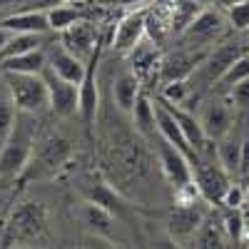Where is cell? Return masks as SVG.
<instances>
[{
	"instance_id": "29",
	"label": "cell",
	"mask_w": 249,
	"mask_h": 249,
	"mask_svg": "<svg viewBox=\"0 0 249 249\" xmlns=\"http://www.w3.org/2000/svg\"><path fill=\"white\" fill-rule=\"evenodd\" d=\"M48 18H50V28H53L55 33H62L65 28H70L72 23L82 20L80 10H77V8H70V5H57V8L48 10Z\"/></svg>"
},
{
	"instance_id": "28",
	"label": "cell",
	"mask_w": 249,
	"mask_h": 249,
	"mask_svg": "<svg viewBox=\"0 0 249 249\" xmlns=\"http://www.w3.org/2000/svg\"><path fill=\"white\" fill-rule=\"evenodd\" d=\"M15 124H18V110L13 105V100H0V152L13 137Z\"/></svg>"
},
{
	"instance_id": "3",
	"label": "cell",
	"mask_w": 249,
	"mask_h": 249,
	"mask_svg": "<svg viewBox=\"0 0 249 249\" xmlns=\"http://www.w3.org/2000/svg\"><path fill=\"white\" fill-rule=\"evenodd\" d=\"M68 157H70V142L53 135L40 142L37 147H33V155H30V162H28L23 177L48 179L68 162Z\"/></svg>"
},
{
	"instance_id": "20",
	"label": "cell",
	"mask_w": 249,
	"mask_h": 249,
	"mask_svg": "<svg viewBox=\"0 0 249 249\" xmlns=\"http://www.w3.org/2000/svg\"><path fill=\"white\" fill-rule=\"evenodd\" d=\"M217 162L230 172L232 177H239V162H242V137L237 132L224 135L217 140Z\"/></svg>"
},
{
	"instance_id": "37",
	"label": "cell",
	"mask_w": 249,
	"mask_h": 249,
	"mask_svg": "<svg viewBox=\"0 0 249 249\" xmlns=\"http://www.w3.org/2000/svg\"><path fill=\"white\" fill-rule=\"evenodd\" d=\"M195 3H197V5H202V8H204V5H210V3H214V0H195Z\"/></svg>"
},
{
	"instance_id": "19",
	"label": "cell",
	"mask_w": 249,
	"mask_h": 249,
	"mask_svg": "<svg viewBox=\"0 0 249 249\" xmlns=\"http://www.w3.org/2000/svg\"><path fill=\"white\" fill-rule=\"evenodd\" d=\"M0 25H5L8 30H13V33H48V30H53L50 28V18H48V13H43V10H28V13H18V15H10V18H5Z\"/></svg>"
},
{
	"instance_id": "10",
	"label": "cell",
	"mask_w": 249,
	"mask_h": 249,
	"mask_svg": "<svg viewBox=\"0 0 249 249\" xmlns=\"http://www.w3.org/2000/svg\"><path fill=\"white\" fill-rule=\"evenodd\" d=\"M199 122H202L207 137H210L212 142H217L224 135L232 132V127H234V107L224 100H210V102H204Z\"/></svg>"
},
{
	"instance_id": "7",
	"label": "cell",
	"mask_w": 249,
	"mask_h": 249,
	"mask_svg": "<svg viewBox=\"0 0 249 249\" xmlns=\"http://www.w3.org/2000/svg\"><path fill=\"white\" fill-rule=\"evenodd\" d=\"M204 224V212L197 207V202H177L170 212L167 230L175 242H190Z\"/></svg>"
},
{
	"instance_id": "18",
	"label": "cell",
	"mask_w": 249,
	"mask_h": 249,
	"mask_svg": "<svg viewBox=\"0 0 249 249\" xmlns=\"http://www.w3.org/2000/svg\"><path fill=\"white\" fill-rule=\"evenodd\" d=\"M222 25H224V20H222V15L219 13H214V10H199L197 13V18L190 23V28H187L182 35L187 37V40H197V43H207V40H212L219 30H222Z\"/></svg>"
},
{
	"instance_id": "33",
	"label": "cell",
	"mask_w": 249,
	"mask_h": 249,
	"mask_svg": "<svg viewBox=\"0 0 249 249\" xmlns=\"http://www.w3.org/2000/svg\"><path fill=\"white\" fill-rule=\"evenodd\" d=\"M162 100H164V102H175V105H184V102H187V82H184V80L164 82Z\"/></svg>"
},
{
	"instance_id": "6",
	"label": "cell",
	"mask_w": 249,
	"mask_h": 249,
	"mask_svg": "<svg viewBox=\"0 0 249 249\" xmlns=\"http://www.w3.org/2000/svg\"><path fill=\"white\" fill-rule=\"evenodd\" d=\"M45 82H48V92H50V110L57 117H70L77 112V100H80V85L55 75L50 68H45L43 72Z\"/></svg>"
},
{
	"instance_id": "8",
	"label": "cell",
	"mask_w": 249,
	"mask_h": 249,
	"mask_svg": "<svg viewBox=\"0 0 249 249\" xmlns=\"http://www.w3.org/2000/svg\"><path fill=\"white\" fill-rule=\"evenodd\" d=\"M33 155V140L30 135H18L13 130V137L8 140V144L0 152V177H23L28 162Z\"/></svg>"
},
{
	"instance_id": "34",
	"label": "cell",
	"mask_w": 249,
	"mask_h": 249,
	"mask_svg": "<svg viewBox=\"0 0 249 249\" xmlns=\"http://www.w3.org/2000/svg\"><path fill=\"white\" fill-rule=\"evenodd\" d=\"M242 202H244V187L232 182L230 190H227V195H224V199H222V204L230 207V210H234V207H242Z\"/></svg>"
},
{
	"instance_id": "22",
	"label": "cell",
	"mask_w": 249,
	"mask_h": 249,
	"mask_svg": "<svg viewBox=\"0 0 249 249\" xmlns=\"http://www.w3.org/2000/svg\"><path fill=\"white\" fill-rule=\"evenodd\" d=\"M202 10V5H197L195 0H175L170 8V30L172 35H182L190 23L197 18V13Z\"/></svg>"
},
{
	"instance_id": "12",
	"label": "cell",
	"mask_w": 249,
	"mask_h": 249,
	"mask_svg": "<svg viewBox=\"0 0 249 249\" xmlns=\"http://www.w3.org/2000/svg\"><path fill=\"white\" fill-rule=\"evenodd\" d=\"M62 35V45H65L70 53H75L77 57H90L97 48V37H95V28L85 20H77L70 28H65L60 33Z\"/></svg>"
},
{
	"instance_id": "13",
	"label": "cell",
	"mask_w": 249,
	"mask_h": 249,
	"mask_svg": "<svg viewBox=\"0 0 249 249\" xmlns=\"http://www.w3.org/2000/svg\"><path fill=\"white\" fill-rule=\"evenodd\" d=\"M48 68H50L55 75L75 82V85H80L82 77H85V72H88V62L82 60V57H77L75 53H70L65 45H60V48H55V50L50 53Z\"/></svg>"
},
{
	"instance_id": "32",
	"label": "cell",
	"mask_w": 249,
	"mask_h": 249,
	"mask_svg": "<svg viewBox=\"0 0 249 249\" xmlns=\"http://www.w3.org/2000/svg\"><path fill=\"white\" fill-rule=\"evenodd\" d=\"M227 92H230V105L234 107V112H247L249 115V77L237 82V85L230 88Z\"/></svg>"
},
{
	"instance_id": "24",
	"label": "cell",
	"mask_w": 249,
	"mask_h": 249,
	"mask_svg": "<svg viewBox=\"0 0 249 249\" xmlns=\"http://www.w3.org/2000/svg\"><path fill=\"white\" fill-rule=\"evenodd\" d=\"M43 45V33H13V37L8 40V45L0 53V60L10 57V55H20V53H30Z\"/></svg>"
},
{
	"instance_id": "26",
	"label": "cell",
	"mask_w": 249,
	"mask_h": 249,
	"mask_svg": "<svg viewBox=\"0 0 249 249\" xmlns=\"http://www.w3.org/2000/svg\"><path fill=\"white\" fill-rule=\"evenodd\" d=\"M88 197H90L92 202L102 204L105 210H110L115 217H124V214H127V207L122 204V199H120V197H117V195L110 190L107 184H95L92 190L88 192Z\"/></svg>"
},
{
	"instance_id": "5",
	"label": "cell",
	"mask_w": 249,
	"mask_h": 249,
	"mask_svg": "<svg viewBox=\"0 0 249 249\" xmlns=\"http://www.w3.org/2000/svg\"><path fill=\"white\" fill-rule=\"evenodd\" d=\"M97 60H100V48H95V53L90 55L88 62V72L80 82V100H77V115L82 120L88 130L95 127V117H97V107H100V92H97Z\"/></svg>"
},
{
	"instance_id": "9",
	"label": "cell",
	"mask_w": 249,
	"mask_h": 249,
	"mask_svg": "<svg viewBox=\"0 0 249 249\" xmlns=\"http://www.w3.org/2000/svg\"><path fill=\"white\" fill-rule=\"evenodd\" d=\"M160 164H162V172L167 177V182L175 187V192L195 182L190 157L182 150H177L175 144H170L167 140H162V144H160Z\"/></svg>"
},
{
	"instance_id": "15",
	"label": "cell",
	"mask_w": 249,
	"mask_h": 249,
	"mask_svg": "<svg viewBox=\"0 0 249 249\" xmlns=\"http://www.w3.org/2000/svg\"><path fill=\"white\" fill-rule=\"evenodd\" d=\"M140 75L137 72H120L112 82V100L120 112L124 115H132L135 110V102L140 97Z\"/></svg>"
},
{
	"instance_id": "21",
	"label": "cell",
	"mask_w": 249,
	"mask_h": 249,
	"mask_svg": "<svg viewBox=\"0 0 249 249\" xmlns=\"http://www.w3.org/2000/svg\"><path fill=\"white\" fill-rule=\"evenodd\" d=\"M82 217H85V224L90 227V230L95 234H102L107 237L112 232V224H115V214L110 210H105L102 204L97 202H85V207H82Z\"/></svg>"
},
{
	"instance_id": "36",
	"label": "cell",
	"mask_w": 249,
	"mask_h": 249,
	"mask_svg": "<svg viewBox=\"0 0 249 249\" xmlns=\"http://www.w3.org/2000/svg\"><path fill=\"white\" fill-rule=\"evenodd\" d=\"M10 37H13V30H8L5 25H0V53H3V48L8 45Z\"/></svg>"
},
{
	"instance_id": "16",
	"label": "cell",
	"mask_w": 249,
	"mask_h": 249,
	"mask_svg": "<svg viewBox=\"0 0 249 249\" xmlns=\"http://www.w3.org/2000/svg\"><path fill=\"white\" fill-rule=\"evenodd\" d=\"M204 55H192V53H175L170 57H164L160 62V77L162 82H172V80H187L197 62H202Z\"/></svg>"
},
{
	"instance_id": "23",
	"label": "cell",
	"mask_w": 249,
	"mask_h": 249,
	"mask_svg": "<svg viewBox=\"0 0 249 249\" xmlns=\"http://www.w3.org/2000/svg\"><path fill=\"white\" fill-rule=\"evenodd\" d=\"M132 120H135V127L142 135H152L157 130V105H152V100L147 95L137 97L135 110H132Z\"/></svg>"
},
{
	"instance_id": "2",
	"label": "cell",
	"mask_w": 249,
	"mask_h": 249,
	"mask_svg": "<svg viewBox=\"0 0 249 249\" xmlns=\"http://www.w3.org/2000/svg\"><path fill=\"white\" fill-rule=\"evenodd\" d=\"M192 177H195V184H197L202 199L212 202V204H222L227 190H230V184H232V175L217 162V152L214 155H202L192 164Z\"/></svg>"
},
{
	"instance_id": "14",
	"label": "cell",
	"mask_w": 249,
	"mask_h": 249,
	"mask_svg": "<svg viewBox=\"0 0 249 249\" xmlns=\"http://www.w3.org/2000/svg\"><path fill=\"white\" fill-rule=\"evenodd\" d=\"M244 53H247V50H244L242 43H234V40H230V43H222L219 48H214L210 55L202 60L207 77H210V80H217V77H219L227 68H230L237 57H242Z\"/></svg>"
},
{
	"instance_id": "30",
	"label": "cell",
	"mask_w": 249,
	"mask_h": 249,
	"mask_svg": "<svg viewBox=\"0 0 249 249\" xmlns=\"http://www.w3.org/2000/svg\"><path fill=\"white\" fill-rule=\"evenodd\" d=\"M224 232H227V237H230L234 244L242 242V234H244V217H242V210H239V207H234V210H230V207H227V214H224Z\"/></svg>"
},
{
	"instance_id": "25",
	"label": "cell",
	"mask_w": 249,
	"mask_h": 249,
	"mask_svg": "<svg viewBox=\"0 0 249 249\" xmlns=\"http://www.w3.org/2000/svg\"><path fill=\"white\" fill-rule=\"evenodd\" d=\"M247 77H249V53H244L242 57H237L214 82H217L219 90H230V88H234L237 82H242V80H247Z\"/></svg>"
},
{
	"instance_id": "4",
	"label": "cell",
	"mask_w": 249,
	"mask_h": 249,
	"mask_svg": "<svg viewBox=\"0 0 249 249\" xmlns=\"http://www.w3.org/2000/svg\"><path fill=\"white\" fill-rule=\"evenodd\" d=\"M48 224V210L43 202H23L10 212L5 239L8 242H30L45 232Z\"/></svg>"
},
{
	"instance_id": "38",
	"label": "cell",
	"mask_w": 249,
	"mask_h": 249,
	"mask_svg": "<svg viewBox=\"0 0 249 249\" xmlns=\"http://www.w3.org/2000/svg\"><path fill=\"white\" fill-rule=\"evenodd\" d=\"M219 3H224L227 8H230V5H234V3H239V0H219Z\"/></svg>"
},
{
	"instance_id": "1",
	"label": "cell",
	"mask_w": 249,
	"mask_h": 249,
	"mask_svg": "<svg viewBox=\"0 0 249 249\" xmlns=\"http://www.w3.org/2000/svg\"><path fill=\"white\" fill-rule=\"evenodd\" d=\"M8 92L18 112L23 115H40L50 107V92L43 75L28 72H5Z\"/></svg>"
},
{
	"instance_id": "31",
	"label": "cell",
	"mask_w": 249,
	"mask_h": 249,
	"mask_svg": "<svg viewBox=\"0 0 249 249\" xmlns=\"http://www.w3.org/2000/svg\"><path fill=\"white\" fill-rule=\"evenodd\" d=\"M227 15H230V25L239 33L249 30V0H239V3L227 8Z\"/></svg>"
},
{
	"instance_id": "35",
	"label": "cell",
	"mask_w": 249,
	"mask_h": 249,
	"mask_svg": "<svg viewBox=\"0 0 249 249\" xmlns=\"http://www.w3.org/2000/svg\"><path fill=\"white\" fill-rule=\"evenodd\" d=\"M239 177L249 179V135L242 137V162H239Z\"/></svg>"
},
{
	"instance_id": "11",
	"label": "cell",
	"mask_w": 249,
	"mask_h": 249,
	"mask_svg": "<svg viewBox=\"0 0 249 249\" xmlns=\"http://www.w3.org/2000/svg\"><path fill=\"white\" fill-rule=\"evenodd\" d=\"M144 33H147V10H135V13H127L115 28V35H112V45L115 50L120 53H132L140 43Z\"/></svg>"
},
{
	"instance_id": "27",
	"label": "cell",
	"mask_w": 249,
	"mask_h": 249,
	"mask_svg": "<svg viewBox=\"0 0 249 249\" xmlns=\"http://www.w3.org/2000/svg\"><path fill=\"white\" fill-rule=\"evenodd\" d=\"M160 57H157V45L155 43H147V45H137L132 50V65H135V72L137 75H150L157 65H160Z\"/></svg>"
},
{
	"instance_id": "39",
	"label": "cell",
	"mask_w": 249,
	"mask_h": 249,
	"mask_svg": "<svg viewBox=\"0 0 249 249\" xmlns=\"http://www.w3.org/2000/svg\"><path fill=\"white\" fill-rule=\"evenodd\" d=\"M0 247H3V237H0Z\"/></svg>"
},
{
	"instance_id": "17",
	"label": "cell",
	"mask_w": 249,
	"mask_h": 249,
	"mask_svg": "<svg viewBox=\"0 0 249 249\" xmlns=\"http://www.w3.org/2000/svg\"><path fill=\"white\" fill-rule=\"evenodd\" d=\"M3 72H28V75H43L48 68V57L43 50H30V53H20L0 60Z\"/></svg>"
}]
</instances>
